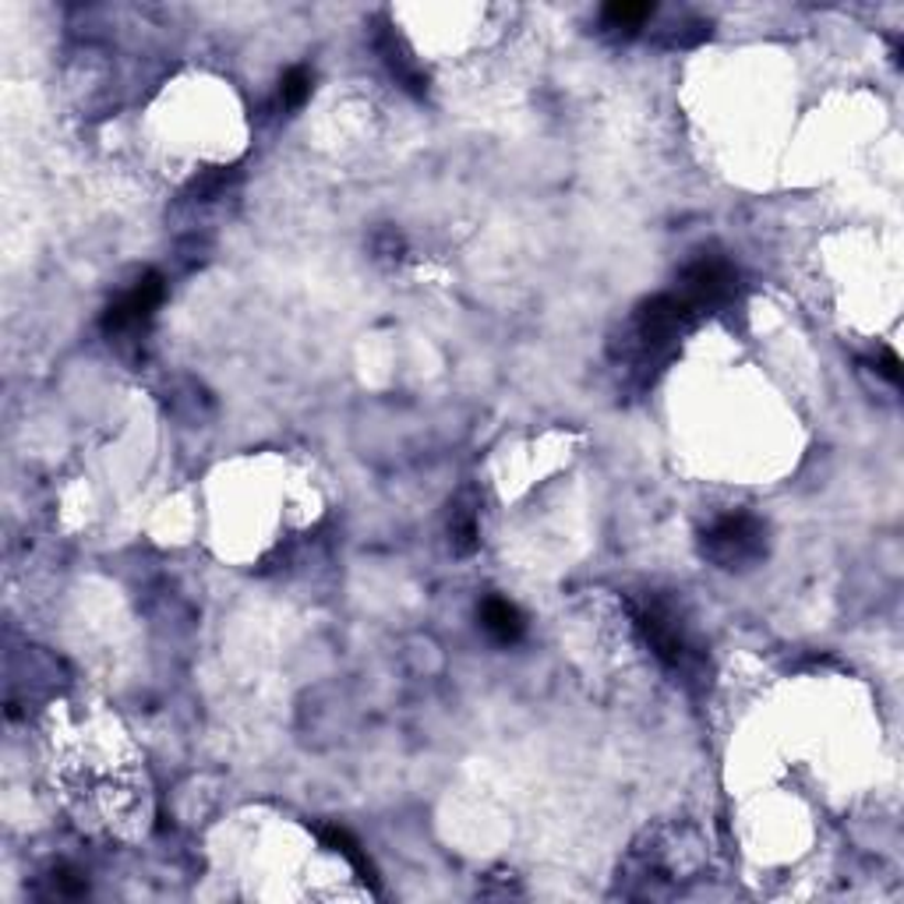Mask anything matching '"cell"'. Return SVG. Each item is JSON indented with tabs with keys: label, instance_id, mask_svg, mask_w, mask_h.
<instances>
[{
	"label": "cell",
	"instance_id": "obj_1",
	"mask_svg": "<svg viewBox=\"0 0 904 904\" xmlns=\"http://www.w3.org/2000/svg\"><path fill=\"white\" fill-rule=\"evenodd\" d=\"M704 555L721 569H745L766 552V526L749 513H728L699 541Z\"/></svg>",
	"mask_w": 904,
	"mask_h": 904
},
{
	"label": "cell",
	"instance_id": "obj_2",
	"mask_svg": "<svg viewBox=\"0 0 904 904\" xmlns=\"http://www.w3.org/2000/svg\"><path fill=\"white\" fill-rule=\"evenodd\" d=\"M693 322H696V312L678 294H657L651 301H643L633 318L636 350L643 357H651V361L654 357H664Z\"/></svg>",
	"mask_w": 904,
	"mask_h": 904
},
{
	"label": "cell",
	"instance_id": "obj_3",
	"mask_svg": "<svg viewBox=\"0 0 904 904\" xmlns=\"http://www.w3.org/2000/svg\"><path fill=\"white\" fill-rule=\"evenodd\" d=\"M736 290H739V272L731 269L728 259H721V254H699V259L689 262L686 272H682L678 297L699 315V312L725 308V304L736 297Z\"/></svg>",
	"mask_w": 904,
	"mask_h": 904
},
{
	"label": "cell",
	"instance_id": "obj_4",
	"mask_svg": "<svg viewBox=\"0 0 904 904\" xmlns=\"http://www.w3.org/2000/svg\"><path fill=\"white\" fill-rule=\"evenodd\" d=\"M636 625L643 629L646 643H651V651L668 664V668H678V664H686V654H689V643H686V629L675 619V611L661 601H646V608L636 611Z\"/></svg>",
	"mask_w": 904,
	"mask_h": 904
},
{
	"label": "cell",
	"instance_id": "obj_5",
	"mask_svg": "<svg viewBox=\"0 0 904 904\" xmlns=\"http://www.w3.org/2000/svg\"><path fill=\"white\" fill-rule=\"evenodd\" d=\"M166 297V280L160 272H145V276L134 283L121 301H113L107 315H104V329L107 333H121L131 326H142V322L152 318V312L160 308Z\"/></svg>",
	"mask_w": 904,
	"mask_h": 904
},
{
	"label": "cell",
	"instance_id": "obj_6",
	"mask_svg": "<svg viewBox=\"0 0 904 904\" xmlns=\"http://www.w3.org/2000/svg\"><path fill=\"white\" fill-rule=\"evenodd\" d=\"M477 619H481L484 625V633L494 640V643H520L523 633H526V622L520 616V608L516 605H509L502 601V597H488V601L481 605V611H477Z\"/></svg>",
	"mask_w": 904,
	"mask_h": 904
},
{
	"label": "cell",
	"instance_id": "obj_7",
	"mask_svg": "<svg viewBox=\"0 0 904 904\" xmlns=\"http://www.w3.org/2000/svg\"><path fill=\"white\" fill-rule=\"evenodd\" d=\"M318 838H322V845H329L333 851H339V856H344L353 869H357V876H361L364 883H371V886H379V876H374V869H371V862L364 859V851H361V845H357L350 834L344 830V827H318Z\"/></svg>",
	"mask_w": 904,
	"mask_h": 904
},
{
	"label": "cell",
	"instance_id": "obj_8",
	"mask_svg": "<svg viewBox=\"0 0 904 904\" xmlns=\"http://www.w3.org/2000/svg\"><path fill=\"white\" fill-rule=\"evenodd\" d=\"M654 14V4H629V0H616V4L605 8V22L608 29H640L646 19Z\"/></svg>",
	"mask_w": 904,
	"mask_h": 904
},
{
	"label": "cell",
	"instance_id": "obj_9",
	"mask_svg": "<svg viewBox=\"0 0 904 904\" xmlns=\"http://www.w3.org/2000/svg\"><path fill=\"white\" fill-rule=\"evenodd\" d=\"M308 96H312V75L304 72V67H290V72L283 75V81H280L283 107L297 110V107H304V99Z\"/></svg>",
	"mask_w": 904,
	"mask_h": 904
},
{
	"label": "cell",
	"instance_id": "obj_10",
	"mask_svg": "<svg viewBox=\"0 0 904 904\" xmlns=\"http://www.w3.org/2000/svg\"><path fill=\"white\" fill-rule=\"evenodd\" d=\"M473 548H477V520L470 509H464V513H456L453 520V552L470 555Z\"/></svg>",
	"mask_w": 904,
	"mask_h": 904
},
{
	"label": "cell",
	"instance_id": "obj_11",
	"mask_svg": "<svg viewBox=\"0 0 904 904\" xmlns=\"http://www.w3.org/2000/svg\"><path fill=\"white\" fill-rule=\"evenodd\" d=\"M54 886H57V894H64V897H78V894H85V876H78V873H72V869H61V873H54Z\"/></svg>",
	"mask_w": 904,
	"mask_h": 904
},
{
	"label": "cell",
	"instance_id": "obj_12",
	"mask_svg": "<svg viewBox=\"0 0 904 904\" xmlns=\"http://www.w3.org/2000/svg\"><path fill=\"white\" fill-rule=\"evenodd\" d=\"M880 374H886L894 385L901 382V361H897V353H883V361H880Z\"/></svg>",
	"mask_w": 904,
	"mask_h": 904
}]
</instances>
